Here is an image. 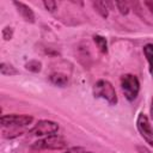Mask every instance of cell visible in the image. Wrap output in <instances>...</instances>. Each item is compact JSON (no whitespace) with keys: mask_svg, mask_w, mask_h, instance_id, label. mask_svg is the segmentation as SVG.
I'll return each mask as SVG.
<instances>
[{"mask_svg":"<svg viewBox=\"0 0 153 153\" xmlns=\"http://www.w3.org/2000/svg\"><path fill=\"white\" fill-rule=\"evenodd\" d=\"M121 90L128 102L136 99L140 92V81L134 74H124L121 76Z\"/></svg>","mask_w":153,"mask_h":153,"instance_id":"obj_2","label":"cell"},{"mask_svg":"<svg viewBox=\"0 0 153 153\" xmlns=\"http://www.w3.org/2000/svg\"><path fill=\"white\" fill-rule=\"evenodd\" d=\"M59 131V124L54 121L50 120H41L38 121L32 129L30 130V133L35 136H41V137H45V136H50V135H55Z\"/></svg>","mask_w":153,"mask_h":153,"instance_id":"obj_6","label":"cell"},{"mask_svg":"<svg viewBox=\"0 0 153 153\" xmlns=\"http://www.w3.org/2000/svg\"><path fill=\"white\" fill-rule=\"evenodd\" d=\"M1 35H2V38L5 41H10L13 37V29L11 26H5L1 31Z\"/></svg>","mask_w":153,"mask_h":153,"instance_id":"obj_15","label":"cell"},{"mask_svg":"<svg viewBox=\"0 0 153 153\" xmlns=\"http://www.w3.org/2000/svg\"><path fill=\"white\" fill-rule=\"evenodd\" d=\"M0 73H1L2 75L12 76V75H17L19 72L17 71L16 67H13V65L7 63V62H1V63H0Z\"/></svg>","mask_w":153,"mask_h":153,"instance_id":"obj_11","label":"cell"},{"mask_svg":"<svg viewBox=\"0 0 153 153\" xmlns=\"http://www.w3.org/2000/svg\"><path fill=\"white\" fill-rule=\"evenodd\" d=\"M143 55L148 62V71L153 78V43H147L143 45Z\"/></svg>","mask_w":153,"mask_h":153,"instance_id":"obj_9","label":"cell"},{"mask_svg":"<svg viewBox=\"0 0 153 153\" xmlns=\"http://www.w3.org/2000/svg\"><path fill=\"white\" fill-rule=\"evenodd\" d=\"M92 6L94 8V11L104 19H106L109 17V5L105 1H93Z\"/></svg>","mask_w":153,"mask_h":153,"instance_id":"obj_10","label":"cell"},{"mask_svg":"<svg viewBox=\"0 0 153 153\" xmlns=\"http://www.w3.org/2000/svg\"><path fill=\"white\" fill-rule=\"evenodd\" d=\"M149 116H151V120H153V97H152V100H151V108H149Z\"/></svg>","mask_w":153,"mask_h":153,"instance_id":"obj_20","label":"cell"},{"mask_svg":"<svg viewBox=\"0 0 153 153\" xmlns=\"http://www.w3.org/2000/svg\"><path fill=\"white\" fill-rule=\"evenodd\" d=\"M143 5L147 7V10L153 14V1H143Z\"/></svg>","mask_w":153,"mask_h":153,"instance_id":"obj_19","label":"cell"},{"mask_svg":"<svg viewBox=\"0 0 153 153\" xmlns=\"http://www.w3.org/2000/svg\"><path fill=\"white\" fill-rule=\"evenodd\" d=\"M25 68L32 73H38L42 69V63L38 60H30L29 62L25 63Z\"/></svg>","mask_w":153,"mask_h":153,"instance_id":"obj_13","label":"cell"},{"mask_svg":"<svg viewBox=\"0 0 153 153\" xmlns=\"http://www.w3.org/2000/svg\"><path fill=\"white\" fill-rule=\"evenodd\" d=\"M136 128L141 137L149 145L153 146V127L151 124L149 117L145 112H140L136 118Z\"/></svg>","mask_w":153,"mask_h":153,"instance_id":"obj_5","label":"cell"},{"mask_svg":"<svg viewBox=\"0 0 153 153\" xmlns=\"http://www.w3.org/2000/svg\"><path fill=\"white\" fill-rule=\"evenodd\" d=\"M49 81H50L53 85H55V86L65 87V86H67V84H68V76H67L66 74H63V73H59V72H57V73L50 74Z\"/></svg>","mask_w":153,"mask_h":153,"instance_id":"obj_8","label":"cell"},{"mask_svg":"<svg viewBox=\"0 0 153 153\" xmlns=\"http://www.w3.org/2000/svg\"><path fill=\"white\" fill-rule=\"evenodd\" d=\"M62 153H93V152L87 151V149H85L82 147H71V148H67Z\"/></svg>","mask_w":153,"mask_h":153,"instance_id":"obj_16","label":"cell"},{"mask_svg":"<svg viewBox=\"0 0 153 153\" xmlns=\"http://www.w3.org/2000/svg\"><path fill=\"white\" fill-rule=\"evenodd\" d=\"M93 96L94 98L104 99L110 105H116L118 102L115 87L110 81L105 79H100L93 85Z\"/></svg>","mask_w":153,"mask_h":153,"instance_id":"obj_1","label":"cell"},{"mask_svg":"<svg viewBox=\"0 0 153 153\" xmlns=\"http://www.w3.org/2000/svg\"><path fill=\"white\" fill-rule=\"evenodd\" d=\"M67 147V141L60 135H50L42 137L32 143L33 149H50V151H61Z\"/></svg>","mask_w":153,"mask_h":153,"instance_id":"obj_3","label":"cell"},{"mask_svg":"<svg viewBox=\"0 0 153 153\" xmlns=\"http://www.w3.org/2000/svg\"><path fill=\"white\" fill-rule=\"evenodd\" d=\"M13 5L16 6L18 13L22 16V18L25 22H27V23H35V13L31 10V7H29L24 2H18V1H13Z\"/></svg>","mask_w":153,"mask_h":153,"instance_id":"obj_7","label":"cell"},{"mask_svg":"<svg viewBox=\"0 0 153 153\" xmlns=\"http://www.w3.org/2000/svg\"><path fill=\"white\" fill-rule=\"evenodd\" d=\"M115 6L117 7L118 12L121 14H123V16H127L129 13V11H130V6H129V4L127 1H115Z\"/></svg>","mask_w":153,"mask_h":153,"instance_id":"obj_14","label":"cell"},{"mask_svg":"<svg viewBox=\"0 0 153 153\" xmlns=\"http://www.w3.org/2000/svg\"><path fill=\"white\" fill-rule=\"evenodd\" d=\"M136 151H137V153H153L151 149H148L145 146H136Z\"/></svg>","mask_w":153,"mask_h":153,"instance_id":"obj_18","label":"cell"},{"mask_svg":"<svg viewBox=\"0 0 153 153\" xmlns=\"http://www.w3.org/2000/svg\"><path fill=\"white\" fill-rule=\"evenodd\" d=\"M33 121V117L30 115H18V114H8L2 115L0 118V123L2 127H12V128H23L29 127Z\"/></svg>","mask_w":153,"mask_h":153,"instance_id":"obj_4","label":"cell"},{"mask_svg":"<svg viewBox=\"0 0 153 153\" xmlns=\"http://www.w3.org/2000/svg\"><path fill=\"white\" fill-rule=\"evenodd\" d=\"M43 6L45 7L47 11L49 12H54L57 7V2L56 1H51V0H48V1H43Z\"/></svg>","mask_w":153,"mask_h":153,"instance_id":"obj_17","label":"cell"},{"mask_svg":"<svg viewBox=\"0 0 153 153\" xmlns=\"http://www.w3.org/2000/svg\"><path fill=\"white\" fill-rule=\"evenodd\" d=\"M93 41L97 45V48L103 53V54H106L108 53V42L105 39V37L100 36V35H94L93 36Z\"/></svg>","mask_w":153,"mask_h":153,"instance_id":"obj_12","label":"cell"}]
</instances>
